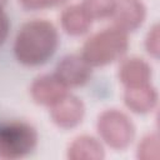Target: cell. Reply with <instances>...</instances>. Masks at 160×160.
I'll return each mask as SVG.
<instances>
[{
	"label": "cell",
	"mask_w": 160,
	"mask_h": 160,
	"mask_svg": "<svg viewBox=\"0 0 160 160\" xmlns=\"http://www.w3.org/2000/svg\"><path fill=\"white\" fill-rule=\"evenodd\" d=\"M39 141L36 129L25 121H11L0 126V159L16 160L34 151Z\"/></svg>",
	"instance_id": "cell-4"
},
{
	"label": "cell",
	"mask_w": 160,
	"mask_h": 160,
	"mask_svg": "<svg viewBox=\"0 0 160 160\" xmlns=\"http://www.w3.org/2000/svg\"><path fill=\"white\" fill-rule=\"evenodd\" d=\"M6 1H8V0H0V10H2V8H4L5 4H6Z\"/></svg>",
	"instance_id": "cell-19"
},
{
	"label": "cell",
	"mask_w": 160,
	"mask_h": 160,
	"mask_svg": "<svg viewBox=\"0 0 160 160\" xmlns=\"http://www.w3.org/2000/svg\"><path fill=\"white\" fill-rule=\"evenodd\" d=\"M96 131L104 144L121 151L132 142L136 128L126 112L119 109H105L98 115Z\"/></svg>",
	"instance_id": "cell-3"
},
{
	"label": "cell",
	"mask_w": 160,
	"mask_h": 160,
	"mask_svg": "<svg viewBox=\"0 0 160 160\" xmlns=\"http://www.w3.org/2000/svg\"><path fill=\"white\" fill-rule=\"evenodd\" d=\"M59 32L46 19H32L21 25L14 41L16 60L26 66H38L46 62L56 51Z\"/></svg>",
	"instance_id": "cell-1"
},
{
	"label": "cell",
	"mask_w": 160,
	"mask_h": 160,
	"mask_svg": "<svg viewBox=\"0 0 160 160\" xmlns=\"http://www.w3.org/2000/svg\"><path fill=\"white\" fill-rule=\"evenodd\" d=\"M91 20L110 18L115 0H82L80 4Z\"/></svg>",
	"instance_id": "cell-14"
},
{
	"label": "cell",
	"mask_w": 160,
	"mask_h": 160,
	"mask_svg": "<svg viewBox=\"0 0 160 160\" xmlns=\"http://www.w3.org/2000/svg\"><path fill=\"white\" fill-rule=\"evenodd\" d=\"M124 102L131 111L136 114H148L158 105L159 94L151 84H144L131 88H124Z\"/></svg>",
	"instance_id": "cell-10"
},
{
	"label": "cell",
	"mask_w": 160,
	"mask_h": 160,
	"mask_svg": "<svg viewBox=\"0 0 160 160\" xmlns=\"http://www.w3.org/2000/svg\"><path fill=\"white\" fill-rule=\"evenodd\" d=\"M68 0H51V6H56V5H61L64 2H66Z\"/></svg>",
	"instance_id": "cell-18"
},
{
	"label": "cell",
	"mask_w": 160,
	"mask_h": 160,
	"mask_svg": "<svg viewBox=\"0 0 160 160\" xmlns=\"http://www.w3.org/2000/svg\"><path fill=\"white\" fill-rule=\"evenodd\" d=\"M136 156L140 160H159L160 138L158 132H149L141 138L138 144Z\"/></svg>",
	"instance_id": "cell-13"
},
{
	"label": "cell",
	"mask_w": 160,
	"mask_h": 160,
	"mask_svg": "<svg viewBox=\"0 0 160 160\" xmlns=\"http://www.w3.org/2000/svg\"><path fill=\"white\" fill-rule=\"evenodd\" d=\"M129 48L128 32L111 25L86 39L81 56L90 66H104L121 59Z\"/></svg>",
	"instance_id": "cell-2"
},
{
	"label": "cell",
	"mask_w": 160,
	"mask_h": 160,
	"mask_svg": "<svg viewBox=\"0 0 160 160\" xmlns=\"http://www.w3.org/2000/svg\"><path fill=\"white\" fill-rule=\"evenodd\" d=\"M21 5L30 10H39L51 6V0H19Z\"/></svg>",
	"instance_id": "cell-17"
},
{
	"label": "cell",
	"mask_w": 160,
	"mask_h": 160,
	"mask_svg": "<svg viewBox=\"0 0 160 160\" xmlns=\"http://www.w3.org/2000/svg\"><path fill=\"white\" fill-rule=\"evenodd\" d=\"M68 89L69 88L55 74H42L32 80L30 96L36 104L50 106L68 94Z\"/></svg>",
	"instance_id": "cell-8"
},
{
	"label": "cell",
	"mask_w": 160,
	"mask_h": 160,
	"mask_svg": "<svg viewBox=\"0 0 160 160\" xmlns=\"http://www.w3.org/2000/svg\"><path fill=\"white\" fill-rule=\"evenodd\" d=\"M146 8L141 0H115L110 15L112 25L126 31L136 30L145 20Z\"/></svg>",
	"instance_id": "cell-7"
},
{
	"label": "cell",
	"mask_w": 160,
	"mask_h": 160,
	"mask_svg": "<svg viewBox=\"0 0 160 160\" xmlns=\"http://www.w3.org/2000/svg\"><path fill=\"white\" fill-rule=\"evenodd\" d=\"M145 49L146 51L154 56L155 59L159 58V52H160V26L158 22H155L148 31L146 36H145Z\"/></svg>",
	"instance_id": "cell-15"
},
{
	"label": "cell",
	"mask_w": 160,
	"mask_h": 160,
	"mask_svg": "<svg viewBox=\"0 0 160 160\" xmlns=\"http://www.w3.org/2000/svg\"><path fill=\"white\" fill-rule=\"evenodd\" d=\"M69 160H101L105 158L102 142L91 135H79L66 148Z\"/></svg>",
	"instance_id": "cell-11"
},
{
	"label": "cell",
	"mask_w": 160,
	"mask_h": 160,
	"mask_svg": "<svg viewBox=\"0 0 160 160\" xmlns=\"http://www.w3.org/2000/svg\"><path fill=\"white\" fill-rule=\"evenodd\" d=\"M60 24L66 34L79 36L90 30L92 20L80 4H74L62 10L60 15Z\"/></svg>",
	"instance_id": "cell-12"
},
{
	"label": "cell",
	"mask_w": 160,
	"mask_h": 160,
	"mask_svg": "<svg viewBox=\"0 0 160 160\" xmlns=\"http://www.w3.org/2000/svg\"><path fill=\"white\" fill-rule=\"evenodd\" d=\"M54 74L68 88L81 86L90 80L92 66H90L81 54H69L59 60Z\"/></svg>",
	"instance_id": "cell-6"
},
{
	"label": "cell",
	"mask_w": 160,
	"mask_h": 160,
	"mask_svg": "<svg viewBox=\"0 0 160 160\" xmlns=\"http://www.w3.org/2000/svg\"><path fill=\"white\" fill-rule=\"evenodd\" d=\"M152 70L150 64L139 56L122 59L119 65L118 76L124 88H131L151 82Z\"/></svg>",
	"instance_id": "cell-9"
},
{
	"label": "cell",
	"mask_w": 160,
	"mask_h": 160,
	"mask_svg": "<svg viewBox=\"0 0 160 160\" xmlns=\"http://www.w3.org/2000/svg\"><path fill=\"white\" fill-rule=\"evenodd\" d=\"M49 115L58 128L74 129L81 124L85 116V105L80 98L68 92L49 106Z\"/></svg>",
	"instance_id": "cell-5"
},
{
	"label": "cell",
	"mask_w": 160,
	"mask_h": 160,
	"mask_svg": "<svg viewBox=\"0 0 160 160\" xmlns=\"http://www.w3.org/2000/svg\"><path fill=\"white\" fill-rule=\"evenodd\" d=\"M9 30H10V21L8 15L0 10V45H2L9 35Z\"/></svg>",
	"instance_id": "cell-16"
}]
</instances>
